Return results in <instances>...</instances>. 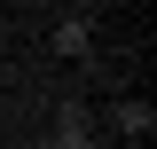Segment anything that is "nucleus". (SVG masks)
Instances as JSON below:
<instances>
[{"label":"nucleus","instance_id":"2","mask_svg":"<svg viewBox=\"0 0 157 149\" xmlns=\"http://www.w3.org/2000/svg\"><path fill=\"white\" fill-rule=\"evenodd\" d=\"M118 126H126V133H149L157 110H149V102H126V110H118Z\"/></svg>","mask_w":157,"mask_h":149},{"label":"nucleus","instance_id":"1","mask_svg":"<svg viewBox=\"0 0 157 149\" xmlns=\"http://www.w3.org/2000/svg\"><path fill=\"white\" fill-rule=\"evenodd\" d=\"M47 149H94L86 118H78V110H63V126H55V141H47Z\"/></svg>","mask_w":157,"mask_h":149}]
</instances>
